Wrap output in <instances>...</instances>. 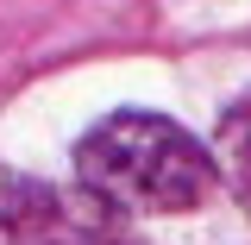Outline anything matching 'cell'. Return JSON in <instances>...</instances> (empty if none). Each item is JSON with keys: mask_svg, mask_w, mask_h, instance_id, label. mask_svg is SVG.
<instances>
[{"mask_svg": "<svg viewBox=\"0 0 251 245\" xmlns=\"http://www.w3.org/2000/svg\"><path fill=\"white\" fill-rule=\"evenodd\" d=\"M214 145H220V163H214V170L226 176L232 201L251 214V88L220 113V138H214Z\"/></svg>", "mask_w": 251, "mask_h": 245, "instance_id": "obj_3", "label": "cell"}, {"mask_svg": "<svg viewBox=\"0 0 251 245\" xmlns=\"http://www.w3.org/2000/svg\"><path fill=\"white\" fill-rule=\"evenodd\" d=\"M126 226V208L88 183H38L0 170V239H107Z\"/></svg>", "mask_w": 251, "mask_h": 245, "instance_id": "obj_2", "label": "cell"}, {"mask_svg": "<svg viewBox=\"0 0 251 245\" xmlns=\"http://www.w3.org/2000/svg\"><path fill=\"white\" fill-rule=\"evenodd\" d=\"M75 183L107 195L126 214H182L214 195L220 170L207 145L163 113H107L75 145Z\"/></svg>", "mask_w": 251, "mask_h": 245, "instance_id": "obj_1", "label": "cell"}]
</instances>
